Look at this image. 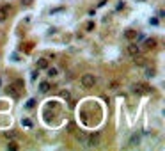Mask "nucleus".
Instances as JSON below:
<instances>
[{
  "instance_id": "obj_1",
  "label": "nucleus",
  "mask_w": 165,
  "mask_h": 151,
  "mask_svg": "<svg viewBox=\"0 0 165 151\" xmlns=\"http://www.w3.org/2000/svg\"><path fill=\"white\" fill-rule=\"evenodd\" d=\"M80 84H82L83 89H91V87L96 86V76L91 75V73H83V75L80 76Z\"/></svg>"
},
{
  "instance_id": "obj_2",
  "label": "nucleus",
  "mask_w": 165,
  "mask_h": 151,
  "mask_svg": "<svg viewBox=\"0 0 165 151\" xmlns=\"http://www.w3.org/2000/svg\"><path fill=\"white\" fill-rule=\"evenodd\" d=\"M99 140H101V135H99V132H96V133H91L87 137V142H85V146L87 148H98L99 146Z\"/></svg>"
},
{
  "instance_id": "obj_3",
  "label": "nucleus",
  "mask_w": 165,
  "mask_h": 151,
  "mask_svg": "<svg viewBox=\"0 0 165 151\" xmlns=\"http://www.w3.org/2000/svg\"><path fill=\"white\" fill-rule=\"evenodd\" d=\"M126 52H128V55L135 57V55L140 54V44H138V43H133V41H132V43L126 46Z\"/></svg>"
},
{
  "instance_id": "obj_4",
  "label": "nucleus",
  "mask_w": 165,
  "mask_h": 151,
  "mask_svg": "<svg viewBox=\"0 0 165 151\" xmlns=\"http://www.w3.org/2000/svg\"><path fill=\"white\" fill-rule=\"evenodd\" d=\"M7 16H9V6H4L0 7V23H4L7 20Z\"/></svg>"
},
{
  "instance_id": "obj_5",
  "label": "nucleus",
  "mask_w": 165,
  "mask_h": 151,
  "mask_svg": "<svg viewBox=\"0 0 165 151\" xmlns=\"http://www.w3.org/2000/svg\"><path fill=\"white\" fill-rule=\"evenodd\" d=\"M36 68H38V70H46V68H48V59H38V62H36Z\"/></svg>"
},
{
  "instance_id": "obj_6",
  "label": "nucleus",
  "mask_w": 165,
  "mask_h": 151,
  "mask_svg": "<svg viewBox=\"0 0 165 151\" xmlns=\"http://www.w3.org/2000/svg\"><path fill=\"white\" fill-rule=\"evenodd\" d=\"M46 75H48V78H57L59 76V70L57 68H46Z\"/></svg>"
},
{
  "instance_id": "obj_7",
  "label": "nucleus",
  "mask_w": 165,
  "mask_h": 151,
  "mask_svg": "<svg viewBox=\"0 0 165 151\" xmlns=\"http://www.w3.org/2000/svg\"><path fill=\"white\" fill-rule=\"evenodd\" d=\"M140 144V135L138 133H133L132 139H130V148H135V146Z\"/></svg>"
},
{
  "instance_id": "obj_8",
  "label": "nucleus",
  "mask_w": 165,
  "mask_h": 151,
  "mask_svg": "<svg viewBox=\"0 0 165 151\" xmlns=\"http://www.w3.org/2000/svg\"><path fill=\"white\" fill-rule=\"evenodd\" d=\"M148 50H153V48H156V39L154 38H151V39H146V44H144Z\"/></svg>"
},
{
  "instance_id": "obj_9",
  "label": "nucleus",
  "mask_w": 165,
  "mask_h": 151,
  "mask_svg": "<svg viewBox=\"0 0 165 151\" xmlns=\"http://www.w3.org/2000/svg\"><path fill=\"white\" fill-rule=\"evenodd\" d=\"M48 91H50V82H41V84H39V92L46 94Z\"/></svg>"
},
{
  "instance_id": "obj_10",
  "label": "nucleus",
  "mask_w": 165,
  "mask_h": 151,
  "mask_svg": "<svg viewBox=\"0 0 165 151\" xmlns=\"http://www.w3.org/2000/svg\"><path fill=\"white\" fill-rule=\"evenodd\" d=\"M124 38L130 39V41H132V39H137V30H133V29L126 30V32H124Z\"/></svg>"
},
{
  "instance_id": "obj_11",
  "label": "nucleus",
  "mask_w": 165,
  "mask_h": 151,
  "mask_svg": "<svg viewBox=\"0 0 165 151\" xmlns=\"http://www.w3.org/2000/svg\"><path fill=\"white\" fill-rule=\"evenodd\" d=\"M7 92H9L12 98H18V96H20V91H16V86H14V84L7 87Z\"/></svg>"
},
{
  "instance_id": "obj_12",
  "label": "nucleus",
  "mask_w": 165,
  "mask_h": 151,
  "mask_svg": "<svg viewBox=\"0 0 165 151\" xmlns=\"http://www.w3.org/2000/svg\"><path fill=\"white\" fill-rule=\"evenodd\" d=\"M7 149H18V142H16V139H11L9 142H7Z\"/></svg>"
},
{
  "instance_id": "obj_13",
  "label": "nucleus",
  "mask_w": 165,
  "mask_h": 151,
  "mask_svg": "<svg viewBox=\"0 0 165 151\" xmlns=\"http://www.w3.org/2000/svg\"><path fill=\"white\" fill-rule=\"evenodd\" d=\"M94 29H96V23L91 20V22H87V25H85V32H92Z\"/></svg>"
},
{
  "instance_id": "obj_14",
  "label": "nucleus",
  "mask_w": 165,
  "mask_h": 151,
  "mask_svg": "<svg viewBox=\"0 0 165 151\" xmlns=\"http://www.w3.org/2000/svg\"><path fill=\"white\" fill-rule=\"evenodd\" d=\"M154 75H156V70L154 68H146V76L148 78H153Z\"/></svg>"
},
{
  "instance_id": "obj_15",
  "label": "nucleus",
  "mask_w": 165,
  "mask_h": 151,
  "mask_svg": "<svg viewBox=\"0 0 165 151\" xmlns=\"http://www.w3.org/2000/svg\"><path fill=\"white\" fill-rule=\"evenodd\" d=\"M6 139H18V133H16V132H7Z\"/></svg>"
},
{
  "instance_id": "obj_16",
  "label": "nucleus",
  "mask_w": 165,
  "mask_h": 151,
  "mask_svg": "<svg viewBox=\"0 0 165 151\" xmlns=\"http://www.w3.org/2000/svg\"><path fill=\"white\" fill-rule=\"evenodd\" d=\"M117 87H119V82H110V86H108V89H112V91H116Z\"/></svg>"
},
{
  "instance_id": "obj_17",
  "label": "nucleus",
  "mask_w": 165,
  "mask_h": 151,
  "mask_svg": "<svg viewBox=\"0 0 165 151\" xmlns=\"http://www.w3.org/2000/svg\"><path fill=\"white\" fill-rule=\"evenodd\" d=\"M61 96L66 98V100H69V98H71V94H69V91H61Z\"/></svg>"
},
{
  "instance_id": "obj_18",
  "label": "nucleus",
  "mask_w": 165,
  "mask_h": 151,
  "mask_svg": "<svg viewBox=\"0 0 165 151\" xmlns=\"http://www.w3.org/2000/svg\"><path fill=\"white\" fill-rule=\"evenodd\" d=\"M34 105H36V100H34V98H32V100H28V103H27V105H25V107H27V108H32Z\"/></svg>"
},
{
  "instance_id": "obj_19",
  "label": "nucleus",
  "mask_w": 165,
  "mask_h": 151,
  "mask_svg": "<svg viewBox=\"0 0 165 151\" xmlns=\"http://www.w3.org/2000/svg\"><path fill=\"white\" fill-rule=\"evenodd\" d=\"M162 18H165V11L163 9H160L158 11V20H162Z\"/></svg>"
},
{
  "instance_id": "obj_20",
  "label": "nucleus",
  "mask_w": 165,
  "mask_h": 151,
  "mask_svg": "<svg viewBox=\"0 0 165 151\" xmlns=\"http://www.w3.org/2000/svg\"><path fill=\"white\" fill-rule=\"evenodd\" d=\"M121 9H124V2H119L117 4V11H121Z\"/></svg>"
},
{
  "instance_id": "obj_21",
  "label": "nucleus",
  "mask_w": 165,
  "mask_h": 151,
  "mask_svg": "<svg viewBox=\"0 0 165 151\" xmlns=\"http://www.w3.org/2000/svg\"><path fill=\"white\" fill-rule=\"evenodd\" d=\"M149 23H151V25H158V18H153V20H149Z\"/></svg>"
}]
</instances>
